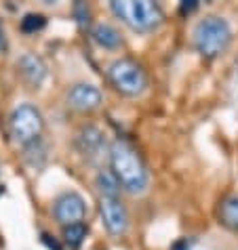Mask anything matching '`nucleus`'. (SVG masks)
I'll return each mask as SVG.
<instances>
[{"instance_id": "1", "label": "nucleus", "mask_w": 238, "mask_h": 250, "mask_svg": "<svg viewBox=\"0 0 238 250\" xmlns=\"http://www.w3.org/2000/svg\"><path fill=\"white\" fill-rule=\"evenodd\" d=\"M108 160H110V170L116 177L120 189L127 193H137L145 191L148 187V168H145L143 158L139 156V151L133 147L127 139H116L112 141L108 149Z\"/></svg>"}, {"instance_id": "2", "label": "nucleus", "mask_w": 238, "mask_h": 250, "mask_svg": "<svg viewBox=\"0 0 238 250\" xmlns=\"http://www.w3.org/2000/svg\"><path fill=\"white\" fill-rule=\"evenodd\" d=\"M112 13L133 32L150 34L165 23V11L152 0H112Z\"/></svg>"}, {"instance_id": "3", "label": "nucleus", "mask_w": 238, "mask_h": 250, "mask_svg": "<svg viewBox=\"0 0 238 250\" xmlns=\"http://www.w3.org/2000/svg\"><path fill=\"white\" fill-rule=\"evenodd\" d=\"M230 42H232V30L219 15H207L194 27V48L207 59L219 57Z\"/></svg>"}, {"instance_id": "4", "label": "nucleus", "mask_w": 238, "mask_h": 250, "mask_svg": "<svg viewBox=\"0 0 238 250\" xmlns=\"http://www.w3.org/2000/svg\"><path fill=\"white\" fill-rule=\"evenodd\" d=\"M45 130V118L43 112L34 103H22L11 112L9 118V133L13 141L22 147L38 143Z\"/></svg>"}, {"instance_id": "5", "label": "nucleus", "mask_w": 238, "mask_h": 250, "mask_svg": "<svg viewBox=\"0 0 238 250\" xmlns=\"http://www.w3.org/2000/svg\"><path fill=\"white\" fill-rule=\"evenodd\" d=\"M108 80L112 88L124 97H137L148 86V74H145V69L142 67V63H137L131 57H120V59L112 61L108 67Z\"/></svg>"}, {"instance_id": "6", "label": "nucleus", "mask_w": 238, "mask_h": 250, "mask_svg": "<svg viewBox=\"0 0 238 250\" xmlns=\"http://www.w3.org/2000/svg\"><path fill=\"white\" fill-rule=\"evenodd\" d=\"M99 214L110 235L120 238L129 229V212L120 196H99Z\"/></svg>"}, {"instance_id": "7", "label": "nucleus", "mask_w": 238, "mask_h": 250, "mask_svg": "<svg viewBox=\"0 0 238 250\" xmlns=\"http://www.w3.org/2000/svg\"><path fill=\"white\" fill-rule=\"evenodd\" d=\"M53 217L61 227L85 223V217H87L85 198L76 191L61 193V196H57L53 202Z\"/></svg>"}, {"instance_id": "8", "label": "nucleus", "mask_w": 238, "mask_h": 250, "mask_svg": "<svg viewBox=\"0 0 238 250\" xmlns=\"http://www.w3.org/2000/svg\"><path fill=\"white\" fill-rule=\"evenodd\" d=\"M101 91L89 82H78L68 91V105L80 114H91L101 105Z\"/></svg>"}, {"instance_id": "9", "label": "nucleus", "mask_w": 238, "mask_h": 250, "mask_svg": "<svg viewBox=\"0 0 238 250\" xmlns=\"http://www.w3.org/2000/svg\"><path fill=\"white\" fill-rule=\"evenodd\" d=\"M74 143H76V149L85 158L95 160L106 149V135H103L101 128L95 126V124H85V126L78 128V133L74 137Z\"/></svg>"}, {"instance_id": "10", "label": "nucleus", "mask_w": 238, "mask_h": 250, "mask_svg": "<svg viewBox=\"0 0 238 250\" xmlns=\"http://www.w3.org/2000/svg\"><path fill=\"white\" fill-rule=\"evenodd\" d=\"M17 72L30 88H38L47 78V65L36 53H24L17 59Z\"/></svg>"}, {"instance_id": "11", "label": "nucleus", "mask_w": 238, "mask_h": 250, "mask_svg": "<svg viewBox=\"0 0 238 250\" xmlns=\"http://www.w3.org/2000/svg\"><path fill=\"white\" fill-rule=\"evenodd\" d=\"M217 221L219 225H223L228 231L238 233V196H226L219 202L217 208Z\"/></svg>"}, {"instance_id": "12", "label": "nucleus", "mask_w": 238, "mask_h": 250, "mask_svg": "<svg viewBox=\"0 0 238 250\" xmlns=\"http://www.w3.org/2000/svg\"><path fill=\"white\" fill-rule=\"evenodd\" d=\"M91 36H93V40L97 44L103 46V48H108V51H116V48L122 46L120 32H118L114 25H110V23H97V25H93Z\"/></svg>"}, {"instance_id": "13", "label": "nucleus", "mask_w": 238, "mask_h": 250, "mask_svg": "<svg viewBox=\"0 0 238 250\" xmlns=\"http://www.w3.org/2000/svg\"><path fill=\"white\" fill-rule=\"evenodd\" d=\"M87 233H89V227L85 223L64 227V244L68 248H72V250L80 248L82 242H85V238H87Z\"/></svg>"}, {"instance_id": "14", "label": "nucleus", "mask_w": 238, "mask_h": 250, "mask_svg": "<svg viewBox=\"0 0 238 250\" xmlns=\"http://www.w3.org/2000/svg\"><path fill=\"white\" fill-rule=\"evenodd\" d=\"M97 189H99V196H118L120 185H118L116 177L112 175V170H101L97 175Z\"/></svg>"}, {"instance_id": "15", "label": "nucleus", "mask_w": 238, "mask_h": 250, "mask_svg": "<svg viewBox=\"0 0 238 250\" xmlns=\"http://www.w3.org/2000/svg\"><path fill=\"white\" fill-rule=\"evenodd\" d=\"M45 25H47V17L43 13H25L24 19L19 21V30L24 34H36L45 30Z\"/></svg>"}, {"instance_id": "16", "label": "nucleus", "mask_w": 238, "mask_h": 250, "mask_svg": "<svg viewBox=\"0 0 238 250\" xmlns=\"http://www.w3.org/2000/svg\"><path fill=\"white\" fill-rule=\"evenodd\" d=\"M74 15H76V21L80 25H89L91 21V9L87 2H76L74 4Z\"/></svg>"}, {"instance_id": "17", "label": "nucleus", "mask_w": 238, "mask_h": 250, "mask_svg": "<svg viewBox=\"0 0 238 250\" xmlns=\"http://www.w3.org/2000/svg\"><path fill=\"white\" fill-rule=\"evenodd\" d=\"M194 244H196V240L192 238V235H190V238H188V235H186V238L175 240L173 244H171V248H169V250H192V248H194Z\"/></svg>"}, {"instance_id": "18", "label": "nucleus", "mask_w": 238, "mask_h": 250, "mask_svg": "<svg viewBox=\"0 0 238 250\" xmlns=\"http://www.w3.org/2000/svg\"><path fill=\"white\" fill-rule=\"evenodd\" d=\"M198 6H200L198 0H184V2L179 4V13H181V15H192Z\"/></svg>"}, {"instance_id": "19", "label": "nucleus", "mask_w": 238, "mask_h": 250, "mask_svg": "<svg viewBox=\"0 0 238 250\" xmlns=\"http://www.w3.org/2000/svg\"><path fill=\"white\" fill-rule=\"evenodd\" d=\"M9 48V42H6V32H4V25L0 23V53H6Z\"/></svg>"}, {"instance_id": "20", "label": "nucleus", "mask_w": 238, "mask_h": 250, "mask_svg": "<svg viewBox=\"0 0 238 250\" xmlns=\"http://www.w3.org/2000/svg\"><path fill=\"white\" fill-rule=\"evenodd\" d=\"M43 242H45V244H47L48 248H51V250H61V246L57 244V242H55V240H51V235L43 233Z\"/></svg>"}]
</instances>
